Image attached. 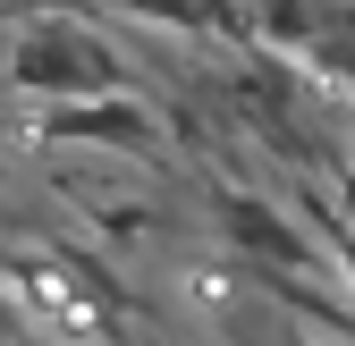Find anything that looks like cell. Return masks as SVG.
I'll return each instance as SVG.
<instances>
[{"mask_svg": "<svg viewBox=\"0 0 355 346\" xmlns=\"http://www.w3.org/2000/svg\"><path fill=\"white\" fill-rule=\"evenodd\" d=\"M296 346H313V338H296Z\"/></svg>", "mask_w": 355, "mask_h": 346, "instance_id": "8", "label": "cell"}, {"mask_svg": "<svg viewBox=\"0 0 355 346\" xmlns=\"http://www.w3.org/2000/svg\"><path fill=\"white\" fill-rule=\"evenodd\" d=\"M42 136L51 144H110V152H153L161 118L136 93H85V102H51L42 110Z\"/></svg>", "mask_w": 355, "mask_h": 346, "instance_id": "2", "label": "cell"}, {"mask_svg": "<svg viewBox=\"0 0 355 346\" xmlns=\"http://www.w3.org/2000/svg\"><path fill=\"white\" fill-rule=\"evenodd\" d=\"M9 84L34 93V102H85V93H119L127 68H119L110 42H94L76 17H34L9 42Z\"/></svg>", "mask_w": 355, "mask_h": 346, "instance_id": "1", "label": "cell"}, {"mask_svg": "<svg viewBox=\"0 0 355 346\" xmlns=\"http://www.w3.org/2000/svg\"><path fill=\"white\" fill-rule=\"evenodd\" d=\"M338 194H347V211H355V169H347V178H338Z\"/></svg>", "mask_w": 355, "mask_h": 346, "instance_id": "6", "label": "cell"}, {"mask_svg": "<svg viewBox=\"0 0 355 346\" xmlns=\"http://www.w3.org/2000/svg\"><path fill=\"white\" fill-rule=\"evenodd\" d=\"M119 17H153L169 34H254V0H102Z\"/></svg>", "mask_w": 355, "mask_h": 346, "instance_id": "4", "label": "cell"}, {"mask_svg": "<svg viewBox=\"0 0 355 346\" xmlns=\"http://www.w3.org/2000/svg\"><path fill=\"white\" fill-rule=\"evenodd\" d=\"M220 237H229L237 253H254L262 271H313L304 228L288 220L279 203H262V194H220Z\"/></svg>", "mask_w": 355, "mask_h": 346, "instance_id": "3", "label": "cell"}, {"mask_svg": "<svg viewBox=\"0 0 355 346\" xmlns=\"http://www.w3.org/2000/svg\"><path fill=\"white\" fill-rule=\"evenodd\" d=\"M9 338H17V321H9V313H0V346H9Z\"/></svg>", "mask_w": 355, "mask_h": 346, "instance_id": "7", "label": "cell"}, {"mask_svg": "<svg viewBox=\"0 0 355 346\" xmlns=\"http://www.w3.org/2000/svg\"><path fill=\"white\" fill-rule=\"evenodd\" d=\"M330 26V0H254V34L271 51H313Z\"/></svg>", "mask_w": 355, "mask_h": 346, "instance_id": "5", "label": "cell"}]
</instances>
